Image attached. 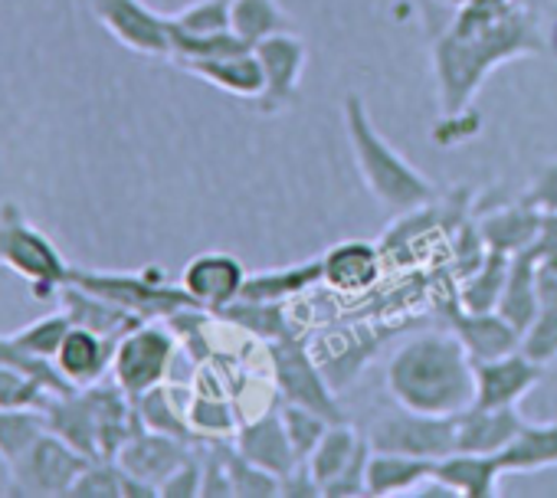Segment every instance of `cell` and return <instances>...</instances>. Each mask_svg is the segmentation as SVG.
<instances>
[{
    "label": "cell",
    "instance_id": "6da1fadb",
    "mask_svg": "<svg viewBox=\"0 0 557 498\" xmlns=\"http://www.w3.org/2000/svg\"><path fill=\"white\" fill-rule=\"evenodd\" d=\"M537 53H544V30H541L537 11L528 4H515L488 27H479L469 34L446 27L433 40V50H430L443 115L469 112L482 83L502 63L537 57Z\"/></svg>",
    "mask_w": 557,
    "mask_h": 498
},
{
    "label": "cell",
    "instance_id": "7a4b0ae2",
    "mask_svg": "<svg viewBox=\"0 0 557 498\" xmlns=\"http://www.w3.org/2000/svg\"><path fill=\"white\" fill-rule=\"evenodd\" d=\"M394 403L420 413H459L475 400V364L453 332H420L400 341L387 361Z\"/></svg>",
    "mask_w": 557,
    "mask_h": 498
},
{
    "label": "cell",
    "instance_id": "3957f363",
    "mask_svg": "<svg viewBox=\"0 0 557 498\" xmlns=\"http://www.w3.org/2000/svg\"><path fill=\"white\" fill-rule=\"evenodd\" d=\"M342 119H345V135L355 151L358 171L371 197L391 210V213H413L426 203L436 200V187L430 177H423L371 122V112L358 92L345 96L342 102Z\"/></svg>",
    "mask_w": 557,
    "mask_h": 498
},
{
    "label": "cell",
    "instance_id": "277c9868",
    "mask_svg": "<svg viewBox=\"0 0 557 498\" xmlns=\"http://www.w3.org/2000/svg\"><path fill=\"white\" fill-rule=\"evenodd\" d=\"M0 266L21 276L34 299H53L70 279L57 242L27 220L17 200H0Z\"/></svg>",
    "mask_w": 557,
    "mask_h": 498
},
{
    "label": "cell",
    "instance_id": "5b68a950",
    "mask_svg": "<svg viewBox=\"0 0 557 498\" xmlns=\"http://www.w3.org/2000/svg\"><path fill=\"white\" fill-rule=\"evenodd\" d=\"M73 286L132 312L141 322H164L181 309H200L184 286L168 283V276L161 270H141V273H92V270H79L70 266V279ZM207 312V309H203Z\"/></svg>",
    "mask_w": 557,
    "mask_h": 498
},
{
    "label": "cell",
    "instance_id": "8992f818",
    "mask_svg": "<svg viewBox=\"0 0 557 498\" xmlns=\"http://www.w3.org/2000/svg\"><path fill=\"white\" fill-rule=\"evenodd\" d=\"M269 361H272L275 390L283 400L309 407L319 416H325L329 423L348 420L345 407H342V400L335 394V384L329 381L325 368L319 364V358L306 348V341L299 335L272 341L269 345Z\"/></svg>",
    "mask_w": 557,
    "mask_h": 498
},
{
    "label": "cell",
    "instance_id": "52a82bcc",
    "mask_svg": "<svg viewBox=\"0 0 557 498\" xmlns=\"http://www.w3.org/2000/svg\"><path fill=\"white\" fill-rule=\"evenodd\" d=\"M177 354V338L168 322H141L119 338L112 377L132 400H138L151 387L171 381Z\"/></svg>",
    "mask_w": 557,
    "mask_h": 498
},
{
    "label": "cell",
    "instance_id": "ba28073f",
    "mask_svg": "<svg viewBox=\"0 0 557 498\" xmlns=\"http://www.w3.org/2000/svg\"><path fill=\"white\" fill-rule=\"evenodd\" d=\"M92 459L73 449L63 436L53 429H44L11 465V495H30V498H53L70 495L73 482L83 475V469Z\"/></svg>",
    "mask_w": 557,
    "mask_h": 498
},
{
    "label": "cell",
    "instance_id": "9c48e42d",
    "mask_svg": "<svg viewBox=\"0 0 557 498\" xmlns=\"http://www.w3.org/2000/svg\"><path fill=\"white\" fill-rule=\"evenodd\" d=\"M364 436L377 452H404L436 462L456 452V413H420L397 403V410L374 416Z\"/></svg>",
    "mask_w": 557,
    "mask_h": 498
},
{
    "label": "cell",
    "instance_id": "30bf717a",
    "mask_svg": "<svg viewBox=\"0 0 557 498\" xmlns=\"http://www.w3.org/2000/svg\"><path fill=\"white\" fill-rule=\"evenodd\" d=\"M92 17L132 53L171 60V17L151 11L145 0H89Z\"/></svg>",
    "mask_w": 557,
    "mask_h": 498
},
{
    "label": "cell",
    "instance_id": "8fae6325",
    "mask_svg": "<svg viewBox=\"0 0 557 498\" xmlns=\"http://www.w3.org/2000/svg\"><path fill=\"white\" fill-rule=\"evenodd\" d=\"M252 53H256V60L262 66V79H265V89L256 99L259 112L275 115V112L289 109L296 102V92H299V83H302V73L309 63L306 40L296 37L293 30L275 34V37L262 40L259 47H252Z\"/></svg>",
    "mask_w": 557,
    "mask_h": 498
},
{
    "label": "cell",
    "instance_id": "7c38bea8",
    "mask_svg": "<svg viewBox=\"0 0 557 498\" xmlns=\"http://www.w3.org/2000/svg\"><path fill=\"white\" fill-rule=\"evenodd\" d=\"M475 364V400L479 407H518L544 377V364L531 361L521 348L488 358V361H472Z\"/></svg>",
    "mask_w": 557,
    "mask_h": 498
},
{
    "label": "cell",
    "instance_id": "4fadbf2b",
    "mask_svg": "<svg viewBox=\"0 0 557 498\" xmlns=\"http://www.w3.org/2000/svg\"><path fill=\"white\" fill-rule=\"evenodd\" d=\"M246 270L236 257L230 253H200L194 257L184 273H181V286L184 292L207 312H220L230 302L239 299L243 286H246Z\"/></svg>",
    "mask_w": 557,
    "mask_h": 498
},
{
    "label": "cell",
    "instance_id": "5bb4252c",
    "mask_svg": "<svg viewBox=\"0 0 557 498\" xmlns=\"http://www.w3.org/2000/svg\"><path fill=\"white\" fill-rule=\"evenodd\" d=\"M233 446L249 459L256 462L259 469L272 472V475H289L302 459L296 456V446L286 433V423H283V413L278 407L259 413L256 420H246L239 423L236 436H233Z\"/></svg>",
    "mask_w": 557,
    "mask_h": 498
},
{
    "label": "cell",
    "instance_id": "9a60e30c",
    "mask_svg": "<svg viewBox=\"0 0 557 498\" xmlns=\"http://www.w3.org/2000/svg\"><path fill=\"white\" fill-rule=\"evenodd\" d=\"M190 452H194V443H184L177 436H168V433H158V429L141 426L119 449L115 462L128 475H135V478H141L148 485H161Z\"/></svg>",
    "mask_w": 557,
    "mask_h": 498
},
{
    "label": "cell",
    "instance_id": "2e32d148",
    "mask_svg": "<svg viewBox=\"0 0 557 498\" xmlns=\"http://www.w3.org/2000/svg\"><path fill=\"white\" fill-rule=\"evenodd\" d=\"M115 345H119V338H109V335H99L92 328L73 325L66 332L53 364L73 387H92V384H99V381H106L112 374Z\"/></svg>",
    "mask_w": 557,
    "mask_h": 498
},
{
    "label": "cell",
    "instance_id": "e0dca14e",
    "mask_svg": "<svg viewBox=\"0 0 557 498\" xmlns=\"http://www.w3.org/2000/svg\"><path fill=\"white\" fill-rule=\"evenodd\" d=\"M528 420L518 413V407H479L469 403L456 413V449L459 452H482L498 456L508 449V443L518 436V429Z\"/></svg>",
    "mask_w": 557,
    "mask_h": 498
},
{
    "label": "cell",
    "instance_id": "ac0fdd59",
    "mask_svg": "<svg viewBox=\"0 0 557 498\" xmlns=\"http://www.w3.org/2000/svg\"><path fill=\"white\" fill-rule=\"evenodd\" d=\"M381 279V249L368 239H345L322 253V283L342 296H361Z\"/></svg>",
    "mask_w": 557,
    "mask_h": 498
},
{
    "label": "cell",
    "instance_id": "d6986e66",
    "mask_svg": "<svg viewBox=\"0 0 557 498\" xmlns=\"http://www.w3.org/2000/svg\"><path fill=\"white\" fill-rule=\"evenodd\" d=\"M184 73L197 76L200 83L233 96V99H259L265 89L262 66L252 50L243 53H226V57H210V60H181L177 63Z\"/></svg>",
    "mask_w": 557,
    "mask_h": 498
},
{
    "label": "cell",
    "instance_id": "ffe728a7",
    "mask_svg": "<svg viewBox=\"0 0 557 498\" xmlns=\"http://www.w3.org/2000/svg\"><path fill=\"white\" fill-rule=\"evenodd\" d=\"M446 315H449V332L462 341L472 361L502 358L521 345V335L498 312H469L456 302L449 306Z\"/></svg>",
    "mask_w": 557,
    "mask_h": 498
},
{
    "label": "cell",
    "instance_id": "44dd1931",
    "mask_svg": "<svg viewBox=\"0 0 557 498\" xmlns=\"http://www.w3.org/2000/svg\"><path fill=\"white\" fill-rule=\"evenodd\" d=\"M502 462L498 456H482V452H449L436 459L433 478L449 488V495L459 498H498L502 491Z\"/></svg>",
    "mask_w": 557,
    "mask_h": 498
},
{
    "label": "cell",
    "instance_id": "7402d4cb",
    "mask_svg": "<svg viewBox=\"0 0 557 498\" xmlns=\"http://www.w3.org/2000/svg\"><path fill=\"white\" fill-rule=\"evenodd\" d=\"M433 469H436L433 459L371 449V459H368V498L417 495L433 478Z\"/></svg>",
    "mask_w": 557,
    "mask_h": 498
},
{
    "label": "cell",
    "instance_id": "603a6c76",
    "mask_svg": "<svg viewBox=\"0 0 557 498\" xmlns=\"http://www.w3.org/2000/svg\"><path fill=\"white\" fill-rule=\"evenodd\" d=\"M537 226H541V210L531 207L528 200L505 203L479 220V233H482L485 246L502 249L508 257L528 253L537 239Z\"/></svg>",
    "mask_w": 557,
    "mask_h": 498
},
{
    "label": "cell",
    "instance_id": "cb8c5ba5",
    "mask_svg": "<svg viewBox=\"0 0 557 498\" xmlns=\"http://www.w3.org/2000/svg\"><path fill=\"white\" fill-rule=\"evenodd\" d=\"M322 283V257L296 263V266H278V270H259L246 276V286L239 299L252 302H289L302 296L306 289Z\"/></svg>",
    "mask_w": 557,
    "mask_h": 498
},
{
    "label": "cell",
    "instance_id": "d4e9b609",
    "mask_svg": "<svg viewBox=\"0 0 557 498\" xmlns=\"http://www.w3.org/2000/svg\"><path fill=\"white\" fill-rule=\"evenodd\" d=\"M498 462L508 472H541L557 465V420L554 423H524L508 449L498 452Z\"/></svg>",
    "mask_w": 557,
    "mask_h": 498
},
{
    "label": "cell",
    "instance_id": "484cf974",
    "mask_svg": "<svg viewBox=\"0 0 557 498\" xmlns=\"http://www.w3.org/2000/svg\"><path fill=\"white\" fill-rule=\"evenodd\" d=\"M537 312H541V299L534 286V257L518 253L511 257V266H508V279L498 299V315L521 335L534 322Z\"/></svg>",
    "mask_w": 557,
    "mask_h": 498
},
{
    "label": "cell",
    "instance_id": "4316f807",
    "mask_svg": "<svg viewBox=\"0 0 557 498\" xmlns=\"http://www.w3.org/2000/svg\"><path fill=\"white\" fill-rule=\"evenodd\" d=\"M213 319L220 322H230L233 328L272 345L278 338H289L296 335L293 332V322H289V312H286V302H252V299H236L230 302L226 309H220Z\"/></svg>",
    "mask_w": 557,
    "mask_h": 498
},
{
    "label": "cell",
    "instance_id": "83f0119b",
    "mask_svg": "<svg viewBox=\"0 0 557 498\" xmlns=\"http://www.w3.org/2000/svg\"><path fill=\"white\" fill-rule=\"evenodd\" d=\"M230 30L252 50L275 34H289L293 21L278 0H233L230 4Z\"/></svg>",
    "mask_w": 557,
    "mask_h": 498
},
{
    "label": "cell",
    "instance_id": "f1b7e54d",
    "mask_svg": "<svg viewBox=\"0 0 557 498\" xmlns=\"http://www.w3.org/2000/svg\"><path fill=\"white\" fill-rule=\"evenodd\" d=\"M508 266H511L508 253H502V249H485L482 263L469 276H462L459 306L469 312H498V299H502V289L508 279Z\"/></svg>",
    "mask_w": 557,
    "mask_h": 498
},
{
    "label": "cell",
    "instance_id": "f546056e",
    "mask_svg": "<svg viewBox=\"0 0 557 498\" xmlns=\"http://www.w3.org/2000/svg\"><path fill=\"white\" fill-rule=\"evenodd\" d=\"M361 443H364V433H361L355 423H348V420L332 423V426L325 429V436L319 439L315 452H312L306 462H309V469L315 472V478L325 485V482H332V478L355 459V452L361 449Z\"/></svg>",
    "mask_w": 557,
    "mask_h": 498
},
{
    "label": "cell",
    "instance_id": "4dcf8cb0",
    "mask_svg": "<svg viewBox=\"0 0 557 498\" xmlns=\"http://www.w3.org/2000/svg\"><path fill=\"white\" fill-rule=\"evenodd\" d=\"M135 407H138L141 426H148V429H158V433H168V436H177V439H184V443L200 446L197 433L190 429L187 407H177V403H174L171 387H164V384L151 387L148 394H141V397L135 400Z\"/></svg>",
    "mask_w": 557,
    "mask_h": 498
},
{
    "label": "cell",
    "instance_id": "1f68e13d",
    "mask_svg": "<svg viewBox=\"0 0 557 498\" xmlns=\"http://www.w3.org/2000/svg\"><path fill=\"white\" fill-rule=\"evenodd\" d=\"M187 420H190V429L197 433L200 443L233 439L239 429L236 407L223 397H213V394H194L187 400Z\"/></svg>",
    "mask_w": 557,
    "mask_h": 498
},
{
    "label": "cell",
    "instance_id": "d6a6232c",
    "mask_svg": "<svg viewBox=\"0 0 557 498\" xmlns=\"http://www.w3.org/2000/svg\"><path fill=\"white\" fill-rule=\"evenodd\" d=\"M44 429H47L44 410H34V407H0V462L11 465Z\"/></svg>",
    "mask_w": 557,
    "mask_h": 498
},
{
    "label": "cell",
    "instance_id": "836d02e7",
    "mask_svg": "<svg viewBox=\"0 0 557 498\" xmlns=\"http://www.w3.org/2000/svg\"><path fill=\"white\" fill-rule=\"evenodd\" d=\"M223 459H226V469H230V478H233V491L236 498H275L278 495V475L259 469L256 462H249L236 446L233 439H216Z\"/></svg>",
    "mask_w": 557,
    "mask_h": 498
},
{
    "label": "cell",
    "instance_id": "e575fe53",
    "mask_svg": "<svg viewBox=\"0 0 557 498\" xmlns=\"http://www.w3.org/2000/svg\"><path fill=\"white\" fill-rule=\"evenodd\" d=\"M70 328H73L70 315H66L63 309H57V312H50V315L37 319L34 325H27L24 332L11 335V341H14L21 351L34 354V358H47V361H53Z\"/></svg>",
    "mask_w": 557,
    "mask_h": 498
},
{
    "label": "cell",
    "instance_id": "d590c367",
    "mask_svg": "<svg viewBox=\"0 0 557 498\" xmlns=\"http://www.w3.org/2000/svg\"><path fill=\"white\" fill-rule=\"evenodd\" d=\"M278 413H283V423H286V433H289V439H293V446H296V456L306 462V459L315 452L319 439L325 436V429H329L332 423H329L325 416H319L315 410L299 407V403H289V400L278 403Z\"/></svg>",
    "mask_w": 557,
    "mask_h": 498
},
{
    "label": "cell",
    "instance_id": "8d00e7d4",
    "mask_svg": "<svg viewBox=\"0 0 557 498\" xmlns=\"http://www.w3.org/2000/svg\"><path fill=\"white\" fill-rule=\"evenodd\" d=\"M233 0H194V4L171 14V24L184 34H226Z\"/></svg>",
    "mask_w": 557,
    "mask_h": 498
},
{
    "label": "cell",
    "instance_id": "74e56055",
    "mask_svg": "<svg viewBox=\"0 0 557 498\" xmlns=\"http://www.w3.org/2000/svg\"><path fill=\"white\" fill-rule=\"evenodd\" d=\"M518 348L544 368L557 361V306H541L534 322L521 332Z\"/></svg>",
    "mask_w": 557,
    "mask_h": 498
},
{
    "label": "cell",
    "instance_id": "f35d334b",
    "mask_svg": "<svg viewBox=\"0 0 557 498\" xmlns=\"http://www.w3.org/2000/svg\"><path fill=\"white\" fill-rule=\"evenodd\" d=\"M368 459H371V443L364 436L355 459L332 482L322 485V495L325 498H361V495H368Z\"/></svg>",
    "mask_w": 557,
    "mask_h": 498
},
{
    "label": "cell",
    "instance_id": "ab89813d",
    "mask_svg": "<svg viewBox=\"0 0 557 498\" xmlns=\"http://www.w3.org/2000/svg\"><path fill=\"white\" fill-rule=\"evenodd\" d=\"M203 485V459H200V446H194V452L158 485V495L164 498H197Z\"/></svg>",
    "mask_w": 557,
    "mask_h": 498
},
{
    "label": "cell",
    "instance_id": "60d3db41",
    "mask_svg": "<svg viewBox=\"0 0 557 498\" xmlns=\"http://www.w3.org/2000/svg\"><path fill=\"white\" fill-rule=\"evenodd\" d=\"M521 200H528L537 210H557V158L554 161H541L534 167Z\"/></svg>",
    "mask_w": 557,
    "mask_h": 498
},
{
    "label": "cell",
    "instance_id": "b9f144b4",
    "mask_svg": "<svg viewBox=\"0 0 557 498\" xmlns=\"http://www.w3.org/2000/svg\"><path fill=\"white\" fill-rule=\"evenodd\" d=\"M278 495L283 498H325L322 482L315 478L309 462H299L289 475H283V482H278Z\"/></svg>",
    "mask_w": 557,
    "mask_h": 498
},
{
    "label": "cell",
    "instance_id": "7bdbcfd3",
    "mask_svg": "<svg viewBox=\"0 0 557 498\" xmlns=\"http://www.w3.org/2000/svg\"><path fill=\"white\" fill-rule=\"evenodd\" d=\"M534 286L541 306H557V253L534 257Z\"/></svg>",
    "mask_w": 557,
    "mask_h": 498
},
{
    "label": "cell",
    "instance_id": "ee69618b",
    "mask_svg": "<svg viewBox=\"0 0 557 498\" xmlns=\"http://www.w3.org/2000/svg\"><path fill=\"white\" fill-rule=\"evenodd\" d=\"M531 257H547L557 253V210H541V226H537V239L528 249Z\"/></svg>",
    "mask_w": 557,
    "mask_h": 498
},
{
    "label": "cell",
    "instance_id": "f6af8a7d",
    "mask_svg": "<svg viewBox=\"0 0 557 498\" xmlns=\"http://www.w3.org/2000/svg\"><path fill=\"white\" fill-rule=\"evenodd\" d=\"M511 4H518V0H472L469 8H485V11H508Z\"/></svg>",
    "mask_w": 557,
    "mask_h": 498
},
{
    "label": "cell",
    "instance_id": "bcb514c9",
    "mask_svg": "<svg viewBox=\"0 0 557 498\" xmlns=\"http://www.w3.org/2000/svg\"><path fill=\"white\" fill-rule=\"evenodd\" d=\"M443 8H449V11H462V8H469L472 0H440Z\"/></svg>",
    "mask_w": 557,
    "mask_h": 498
},
{
    "label": "cell",
    "instance_id": "7dc6e473",
    "mask_svg": "<svg viewBox=\"0 0 557 498\" xmlns=\"http://www.w3.org/2000/svg\"><path fill=\"white\" fill-rule=\"evenodd\" d=\"M550 50L557 53V24H554V30H550Z\"/></svg>",
    "mask_w": 557,
    "mask_h": 498
}]
</instances>
